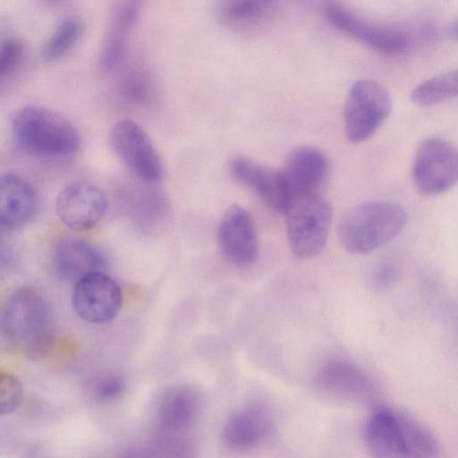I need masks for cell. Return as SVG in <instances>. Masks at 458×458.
Instances as JSON below:
<instances>
[{
    "label": "cell",
    "mask_w": 458,
    "mask_h": 458,
    "mask_svg": "<svg viewBox=\"0 0 458 458\" xmlns=\"http://www.w3.org/2000/svg\"><path fill=\"white\" fill-rule=\"evenodd\" d=\"M109 141L116 156L138 178L148 182L161 179L159 155L148 135L136 123L128 119L115 123Z\"/></svg>",
    "instance_id": "ba28073f"
},
{
    "label": "cell",
    "mask_w": 458,
    "mask_h": 458,
    "mask_svg": "<svg viewBox=\"0 0 458 458\" xmlns=\"http://www.w3.org/2000/svg\"><path fill=\"white\" fill-rule=\"evenodd\" d=\"M53 265L60 279L76 284L89 274L105 272L107 262L98 249L84 240L65 237L54 248Z\"/></svg>",
    "instance_id": "e0dca14e"
},
{
    "label": "cell",
    "mask_w": 458,
    "mask_h": 458,
    "mask_svg": "<svg viewBox=\"0 0 458 458\" xmlns=\"http://www.w3.org/2000/svg\"><path fill=\"white\" fill-rule=\"evenodd\" d=\"M454 33L458 37V23L454 27Z\"/></svg>",
    "instance_id": "4316f807"
},
{
    "label": "cell",
    "mask_w": 458,
    "mask_h": 458,
    "mask_svg": "<svg viewBox=\"0 0 458 458\" xmlns=\"http://www.w3.org/2000/svg\"><path fill=\"white\" fill-rule=\"evenodd\" d=\"M392 100L379 82L362 79L351 88L344 109V131L353 143L372 137L388 118Z\"/></svg>",
    "instance_id": "5b68a950"
},
{
    "label": "cell",
    "mask_w": 458,
    "mask_h": 458,
    "mask_svg": "<svg viewBox=\"0 0 458 458\" xmlns=\"http://www.w3.org/2000/svg\"><path fill=\"white\" fill-rule=\"evenodd\" d=\"M277 0H225L221 18L237 27L251 26L265 20L275 9Z\"/></svg>",
    "instance_id": "44dd1931"
},
{
    "label": "cell",
    "mask_w": 458,
    "mask_h": 458,
    "mask_svg": "<svg viewBox=\"0 0 458 458\" xmlns=\"http://www.w3.org/2000/svg\"><path fill=\"white\" fill-rule=\"evenodd\" d=\"M94 397L104 403L119 399L125 392L126 380L117 372H107L97 377L91 384Z\"/></svg>",
    "instance_id": "603a6c76"
},
{
    "label": "cell",
    "mask_w": 458,
    "mask_h": 458,
    "mask_svg": "<svg viewBox=\"0 0 458 458\" xmlns=\"http://www.w3.org/2000/svg\"><path fill=\"white\" fill-rule=\"evenodd\" d=\"M23 55L24 46L20 39H5L0 47V77L11 75L20 65Z\"/></svg>",
    "instance_id": "d4e9b609"
},
{
    "label": "cell",
    "mask_w": 458,
    "mask_h": 458,
    "mask_svg": "<svg viewBox=\"0 0 458 458\" xmlns=\"http://www.w3.org/2000/svg\"><path fill=\"white\" fill-rule=\"evenodd\" d=\"M412 179L425 196L449 191L458 182V148L440 138L423 140L416 151Z\"/></svg>",
    "instance_id": "8992f818"
},
{
    "label": "cell",
    "mask_w": 458,
    "mask_h": 458,
    "mask_svg": "<svg viewBox=\"0 0 458 458\" xmlns=\"http://www.w3.org/2000/svg\"><path fill=\"white\" fill-rule=\"evenodd\" d=\"M39 1L47 5H58L66 0H39Z\"/></svg>",
    "instance_id": "484cf974"
},
{
    "label": "cell",
    "mask_w": 458,
    "mask_h": 458,
    "mask_svg": "<svg viewBox=\"0 0 458 458\" xmlns=\"http://www.w3.org/2000/svg\"><path fill=\"white\" fill-rule=\"evenodd\" d=\"M458 98V69L440 73L416 86L411 101L420 106H432Z\"/></svg>",
    "instance_id": "ffe728a7"
},
{
    "label": "cell",
    "mask_w": 458,
    "mask_h": 458,
    "mask_svg": "<svg viewBox=\"0 0 458 458\" xmlns=\"http://www.w3.org/2000/svg\"><path fill=\"white\" fill-rule=\"evenodd\" d=\"M217 241L224 257L237 267L251 266L259 257V238L254 220L244 208L230 206L224 213Z\"/></svg>",
    "instance_id": "8fae6325"
},
{
    "label": "cell",
    "mask_w": 458,
    "mask_h": 458,
    "mask_svg": "<svg viewBox=\"0 0 458 458\" xmlns=\"http://www.w3.org/2000/svg\"><path fill=\"white\" fill-rule=\"evenodd\" d=\"M274 421L268 411L253 403L235 411L225 422L222 440L234 451H248L267 442L274 433Z\"/></svg>",
    "instance_id": "9a60e30c"
},
{
    "label": "cell",
    "mask_w": 458,
    "mask_h": 458,
    "mask_svg": "<svg viewBox=\"0 0 458 458\" xmlns=\"http://www.w3.org/2000/svg\"><path fill=\"white\" fill-rule=\"evenodd\" d=\"M405 209L398 203L380 200L359 204L341 217L337 233L342 246L352 254H368L388 243L403 229Z\"/></svg>",
    "instance_id": "6da1fadb"
},
{
    "label": "cell",
    "mask_w": 458,
    "mask_h": 458,
    "mask_svg": "<svg viewBox=\"0 0 458 458\" xmlns=\"http://www.w3.org/2000/svg\"><path fill=\"white\" fill-rule=\"evenodd\" d=\"M15 143L25 152L41 157H65L77 152L80 136L59 114L40 106H26L12 120Z\"/></svg>",
    "instance_id": "3957f363"
},
{
    "label": "cell",
    "mask_w": 458,
    "mask_h": 458,
    "mask_svg": "<svg viewBox=\"0 0 458 458\" xmlns=\"http://www.w3.org/2000/svg\"><path fill=\"white\" fill-rule=\"evenodd\" d=\"M408 422L394 411L381 408L369 418L365 427V444L377 458L410 457Z\"/></svg>",
    "instance_id": "5bb4252c"
},
{
    "label": "cell",
    "mask_w": 458,
    "mask_h": 458,
    "mask_svg": "<svg viewBox=\"0 0 458 458\" xmlns=\"http://www.w3.org/2000/svg\"><path fill=\"white\" fill-rule=\"evenodd\" d=\"M291 197L299 194L320 193L330 174L327 156L311 146L295 148L289 154L282 170Z\"/></svg>",
    "instance_id": "2e32d148"
},
{
    "label": "cell",
    "mask_w": 458,
    "mask_h": 458,
    "mask_svg": "<svg viewBox=\"0 0 458 458\" xmlns=\"http://www.w3.org/2000/svg\"><path fill=\"white\" fill-rule=\"evenodd\" d=\"M202 409L199 391L190 385L168 388L160 397L155 422L163 439L184 437L196 424Z\"/></svg>",
    "instance_id": "30bf717a"
},
{
    "label": "cell",
    "mask_w": 458,
    "mask_h": 458,
    "mask_svg": "<svg viewBox=\"0 0 458 458\" xmlns=\"http://www.w3.org/2000/svg\"><path fill=\"white\" fill-rule=\"evenodd\" d=\"M231 174L250 188L272 211L284 215L291 199V192L283 171L259 165L243 157L229 163Z\"/></svg>",
    "instance_id": "4fadbf2b"
},
{
    "label": "cell",
    "mask_w": 458,
    "mask_h": 458,
    "mask_svg": "<svg viewBox=\"0 0 458 458\" xmlns=\"http://www.w3.org/2000/svg\"><path fill=\"white\" fill-rule=\"evenodd\" d=\"M38 199L33 186L14 173L0 178V225L2 228L16 229L34 216Z\"/></svg>",
    "instance_id": "ac0fdd59"
},
{
    "label": "cell",
    "mask_w": 458,
    "mask_h": 458,
    "mask_svg": "<svg viewBox=\"0 0 458 458\" xmlns=\"http://www.w3.org/2000/svg\"><path fill=\"white\" fill-rule=\"evenodd\" d=\"M324 15L336 30L377 53L397 55L407 49L408 38L403 32L364 20L338 2H327Z\"/></svg>",
    "instance_id": "52a82bcc"
},
{
    "label": "cell",
    "mask_w": 458,
    "mask_h": 458,
    "mask_svg": "<svg viewBox=\"0 0 458 458\" xmlns=\"http://www.w3.org/2000/svg\"><path fill=\"white\" fill-rule=\"evenodd\" d=\"M107 200L104 192L89 182L65 186L57 195L55 211L70 228L79 231L95 226L105 216Z\"/></svg>",
    "instance_id": "7c38bea8"
},
{
    "label": "cell",
    "mask_w": 458,
    "mask_h": 458,
    "mask_svg": "<svg viewBox=\"0 0 458 458\" xmlns=\"http://www.w3.org/2000/svg\"><path fill=\"white\" fill-rule=\"evenodd\" d=\"M318 392L337 401H354L366 394L365 376L352 364L332 360L322 366L315 377Z\"/></svg>",
    "instance_id": "d6986e66"
},
{
    "label": "cell",
    "mask_w": 458,
    "mask_h": 458,
    "mask_svg": "<svg viewBox=\"0 0 458 458\" xmlns=\"http://www.w3.org/2000/svg\"><path fill=\"white\" fill-rule=\"evenodd\" d=\"M284 215L293 254L309 259L321 253L332 223L330 203L320 193L293 195Z\"/></svg>",
    "instance_id": "277c9868"
},
{
    "label": "cell",
    "mask_w": 458,
    "mask_h": 458,
    "mask_svg": "<svg viewBox=\"0 0 458 458\" xmlns=\"http://www.w3.org/2000/svg\"><path fill=\"white\" fill-rule=\"evenodd\" d=\"M23 398V389L17 377L9 373H1L0 377V413L13 412Z\"/></svg>",
    "instance_id": "cb8c5ba5"
},
{
    "label": "cell",
    "mask_w": 458,
    "mask_h": 458,
    "mask_svg": "<svg viewBox=\"0 0 458 458\" xmlns=\"http://www.w3.org/2000/svg\"><path fill=\"white\" fill-rule=\"evenodd\" d=\"M2 335L16 352L38 357L52 341V317L46 301L34 290L21 288L6 300L1 316Z\"/></svg>",
    "instance_id": "7a4b0ae2"
},
{
    "label": "cell",
    "mask_w": 458,
    "mask_h": 458,
    "mask_svg": "<svg viewBox=\"0 0 458 458\" xmlns=\"http://www.w3.org/2000/svg\"><path fill=\"white\" fill-rule=\"evenodd\" d=\"M122 301L119 284L105 272L89 274L74 284L72 308L80 318L89 323L111 321L120 311Z\"/></svg>",
    "instance_id": "9c48e42d"
},
{
    "label": "cell",
    "mask_w": 458,
    "mask_h": 458,
    "mask_svg": "<svg viewBox=\"0 0 458 458\" xmlns=\"http://www.w3.org/2000/svg\"><path fill=\"white\" fill-rule=\"evenodd\" d=\"M83 30V21L80 18L71 16L64 20L45 43L42 48L43 58L54 62L64 56L78 43Z\"/></svg>",
    "instance_id": "7402d4cb"
}]
</instances>
